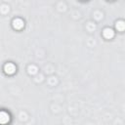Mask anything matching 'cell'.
I'll return each mask as SVG.
<instances>
[{
  "label": "cell",
  "instance_id": "6da1fadb",
  "mask_svg": "<svg viewBox=\"0 0 125 125\" xmlns=\"http://www.w3.org/2000/svg\"><path fill=\"white\" fill-rule=\"evenodd\" d=\"M9 121V115L5 112H0V123H6Z\"/></svg>",
  "mask_w": 125,
  "mask_h": 125
}]
</instances>
